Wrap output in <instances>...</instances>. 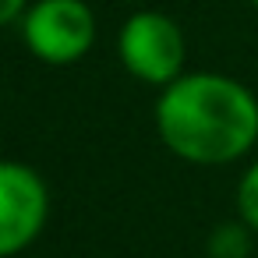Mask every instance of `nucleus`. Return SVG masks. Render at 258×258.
<instances>
[{"instance_id":"nucleus-1","label":"nucleus","mask_w":258,"mask_h":258,"mask_svg":"<svg viewBox=\"0 0 258 258\" xmlns=\"http://www.w3.org/2000/svg\"><path fill=\"white\" fill-rule=\"evenodd\" d=\"M156 135L184 163H237L258 142V96L230 75L184 71L159 89Z\"/></svg>"},{"instance_id":"nucleus-2","label":"nucleus","mask_w":258,"mask_h":258,"mask_svg":"<svg viewBox=\"0 0 258 258\" xmlns=\"http://www.w3.org/2000/svg\"><path fill=\"white\" fill-rule=\"evenodd\" d=\"M117 57L124 71L145 85L166 89L184 75L187 64V39L184 29L163 11H135L117 36Z\"/></svg>"},{"instance_id":"nucleus-3","label":"nucleus","mask_w":258,"mask_h":258,"mask_svg":"<svg viewBox=\"0 0 258 258\" xmlns=\"http://www.w3.org/2000/svg\"><path fill=\"white\" fill-rule=\"evenodd\" d=\"M18 22L29 53L50 68L78 64L96 43V15L85 0H32Z\"/></svg>"},{"instance_id":"nucleus-4","label":"nucleus","mask_w":258,"mask_h":258,"mask_svg":"<svg viewBox=\"0 0 258 258\" xmlns=\"http://www.w3.org/2000/svg\"><path fill=\"white\" fill-rule=\"evenodd\" d=\"M50 223V187L29 163L0 159V258L32 247Z\"/></svg>"},{"instance_id":"nucleus-5","label":"nucleus","mask_w":258,"mask_h":258,"mask_svg":"<svg viewBox=\"0 0 258 258\" xmlns=\"http://www.w3.org/2000/svg\"><path fill=\"white\" fill-rule=\"evenodd\" d=\"M251 226L237 223H219L209 237V258H247L251 254Z\"/></svg>"},{"instance_id":"nucleus-6","label":"nucleus","mask_w":258,"mask_h":258,"mask_svg":"<svg viewBox=\"0 0 258 258\" xmlns=\"http://www.w3.org/2000/svg\"><path fill=\"white\" fill-rule=\"evenodd\" d=\"M233 202H237V219L258 233V159L240 173Z\"/></svg>"},{"instance_id":"nucleus-7","label":"nucleus","mask_w":258,"mask_h":258,"mask_svg":"<svg viewBox=\"0 0 258 258\" xmlns=\"http://www.w3.org/2000/svg\"><path fill=\"white\" fill-rule=\"evenodd\" d=\"M29 4H32V0H0V29L11 25V22H18Z\"/></svg>"},{"instance_id":"nucleus-8","label":"nucleus","mask_w":258,"mask_h":258,"mask_svg":"<svg viewBox=\"0 0 258 258\" xmlns=\"http://www.w3.org/2000/svg\"><path fill=\"white\" fill-rule=\"evenodd\" d=\"M120 4H142V0H120Z\"/></svg>"},{"instance_id":"nucleus-9","label":"nucleus","mask_w":258,"mask_h":258,"mask_svg":"<svg viewBox=\"0 0 258 258\" xmlns=\"http://www.w3.org/2000/svg\"><path fill=\"white\" fill-rule=\"evenodd\" d=\"M247 4H254V8H258V0H247Z\"/></svg>"}]
</instances>
